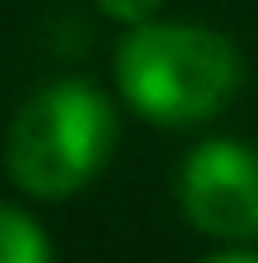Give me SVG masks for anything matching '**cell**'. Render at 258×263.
I'll return each instance as SVG.
<instances>
[{
  "label": "cell",
  "instance_id": "1",
  "mask_svg": "<svg viewBox=\"0 0 258 263\" xmlns=\"http://www.w3.org/2000/svg\"><path fill=\"white\" fill-rule=\"evenodd\" d=\"M115 83L125 102L162 125L185 129L212 120L240 88V51L231 37L199 23H134L115 51Z\"/></svg>",
  "mask_w": 258,
  "mask_h": 263
},
{
  "label": "cell",
  "instance_id": "3",
  "mask_svg": "<svg viewBox=\"0 0 258 263\" xmlns=\"http://www.w3.org/2000/svg\"><path fill=\"white\" fill-rule=\"evenodd\" d=\"M180 213L212 240L258 236V148L240 139H208L180 166Z\"/></svg>",
  "mask_w": 258,
  "mask_h": 263
},
{
  "label": "cell",
  "instance_id": "2",
  "mask_svg": "<svg viewBox=\"0 0 258 263\" xmlns=\"http://www.w3.org/2000/svg\"><path fill=\"white\" fill-rule=\"evenodd\" d=\"M115 148L111 102L88 79H60L23 102L5 139L9 180L46 203L78 194Z\"/></svg>",
  "mask_w": 258,
  "mask_h": 263
},
{
  "label": "cell",
  "instance_id": "6",
  "mask_svg": "<svg viewBox=\"0 0 258 263\" xmlns=\"http://www.w3.org/2000/svg\"><path fill=\"white\" fill-rule=\"evenodd\" d=\"M203 263H258L254 250H222V254H212V259H203Z\"/></svg>",
  "mask_w": 258,
  "mask_h": 263
},
{
  "label": "cell",
  "instance_id": "5",
  "mask_svg": "<svg viewBox=\"0 0 258 263\" xmlns=\"http://www.w3.org/2000/svg\"><path fill=\"white\" fill-rule=\"evenodd\" d=\"M92 5H97L106 18H115V23H129V28H134V23H148V18L157 14V5H162V0H92Z\"/></svg>",
  "mask_w": 258,
  "mask_h": 263
},
{
  "label": "cell",
  "instance_id": "4",
  "mask_svg": "<svg viewBox=\"0 0 258 263\" xmlns=\"http://www.w3.org/2000/svg\"><path fill=\"white\" fill-rule=\"evenodd\" d=\"M0 263H51L46 231L14 203H0Z\"/></svg>",
  "mask_w": 258,
  "mask_h": 263
}]
</instances>
